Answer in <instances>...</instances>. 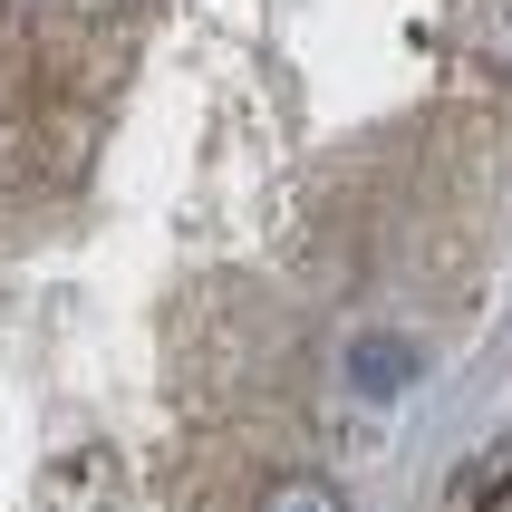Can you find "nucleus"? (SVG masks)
Here are the masks:
<instances>
[{"mask_svg": "<svg viewBox=\"0 0 512 512\" xmlns=\"http://www.w3.org/2000/svg\"><path fill=\"white\" fill-rule=\"evenodd\" d=\"M261 512H348V503H339V484H319V474H281Z\"/></svg>", "mask_w": 512, "mask_h": 512, "instance_id": "7ed1b4c3", "label": "nucleus"}, {"mask_svg": "<svg viewBox=\"0 0 512 512\" xmlns=\"http://www.w3.org/2000/svg\"><path fill=\"white\" fill-rule=\"evenodd\" d=\"M348 387H358L368 406L406 397V387H416V348L387 339V329H377V339H348Z\"/></svg>", "mask_w": 512, "mask_h": 512, "instance_id": "f257e3e1", "label": "nucleus"}, {"mask_svg": "<svg viewBox=\"0 0 512 512\" xmlns=\"http://www.w3.org/2000/svg\"><path fill=\"white\" fill-rule=\"evenodd\" d=\"M503 493H512V435H503V445H484V464L464 474V503H474V512H493Z\"/></svg>", "mask_w": 512, "mask_h": 512, "instance_id": "f03ea898", "label": "nucleus"}]
</instances>
